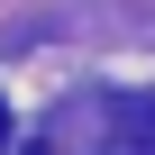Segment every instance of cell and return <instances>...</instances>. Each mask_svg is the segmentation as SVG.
<instances>
[{
  "label": "cell",
  "mask_w": 155,
  "mask_h": 155,
  "mask_svg": "<svg viewBox=\"0 0 155 155\" xmlns=\"http://www.w3.org/2000/svg\"><path fill=\"white\" fill-rule=\"evenodd\" d=\"M91 155H155V101L146 91H110L91 110Z\"/></svg>",
  "instance_id": "obj_1"
},
{
  "label": "cell",
  "mask_w": 155,
  "mask_h": 155,
  "mask_svg": "<svg viewBox=\"0 0 155 155\" xmlns=\"http://www.w3.org/2000/svg\"><path fill=\"white\" fill-rule=\"evenodd\" d=\"M0 146H9V110H0Z\"/></svg>",
  "instance_id": "obj_2"
},
{
  "label": "cell",
  "mask_w": 155,
  "mask_h": 155,
  "mask_svg": "<svg viewBox=\"0 0 155 155\" xmlns=\"http://www.w3.org/2000/svg\"><path fill=\"white\" fill-rule=\"evenodd\" d=\"M18 155H55V146H18Z\"/></svg>",
  "instance_id": "obj_3"
}]
</instances>
